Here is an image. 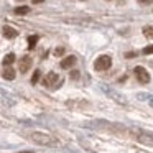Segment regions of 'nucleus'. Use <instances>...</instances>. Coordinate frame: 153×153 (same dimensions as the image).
<instances>
[{"label":"nucleus","instance_id":"18","mask_svg":"<svg viewBox=\"0 0 153 153\" xmlns=\"http://www.w3.org/2000/svg\"><path fill=\"white\" fill-rule=\"evenodd\" d=\"M153 0H138V4H142V5H148V4H152Z\"/></svg>","mask_w":153,"mask_h":153},{"label":"nucleus","instance_id":"10","mask_svg":"<svg viewBox=\"0 0 153 153\" xmlns=\"http://www.w3.org/2000/svg\"><path fill=\"white\" fill-rule=\"evenodd\" d=\"M15 63V54L13 53H8L7 56L4 58V61H2V64H4L5 68H8V66H12V64Z\"/></svg>","mask_w":153,"mask_h":153},{"label":"nucleus","instance_id":"9","mask_svg":"<svg viewBox=\"0 0 153 153\" xmlns=\"http://www.w3.org/2000/svg\"><path fill=\"white\" fill-rule=\"evenodd\" d=\"M2 76H4V79H7V81H13L15 79V69L12 66L5 68L4 73H2Z\"/></svg>","mask_w":153,"mask_h":153},{"label":"nucleus","instance_id":"2","mask_svg":"<svg viewBox=\"0 0 153 153\" xmlns=\"http://www.w3.org/2000/svg\"><path fill=\"white\" fill-rule=\"evenodd\" d=\"M112 66V58L109 54H100L96 61H94V69L96 71H107Z\"/></svg>","mask_w":153,"mask_h":153},{"label":"nucleus","instance_id":"12","mask_svg":"<svg viewBox=\"0 0 153 153\" xmlns=\"http://www.w3.org/2000/svg\"><path fill=\"white\" fill-rule=\"evenodd\" d=\"M38 40H40V38H38L36 35H31V36H28V48H30V50H33V48L36 46Z\"/></svg>","mask_w":153,"mask_h":153},{"label":"nucleus","instance_id":"17","mask_svg":"<svg viewBox=\"0 0 153 153\" xmlns=\"http://www.w3.org/2000/svg\"><path fill=\"white\" fill-rule=\"evenodd\" d=\"M71 79H77V77H79V71H71Z\"/></svg>","mask_w":153,"mask_h":153},{"label":"nucleus","instance_id":"19","mask_svg":"<svg viewBox=\"0 0 153 153\" xmlns=\"http://www.w3.org/2000/svg\"><path fill=\"white\" fill-rule=\"evenodd\" d=\"M137 56V53H133V51H132V53H125V58H135Z\"/></svg>","mask_w":153,"mask_h":153},{"label":"nucleus","instance_id":"7","mask_svg":"<svg viewBox=\"0 0 153 153\" xmlns=\"http://www.w3.org/2000/svg\"><path fill=\"white\" fill-rule=\"evenodd\" d=\"M76 61H77L76 56H66V58H64V59L59 63V66L63 68V69H71V68L76 64Z\"/></svg>","mask_w":153,"mask_h":153},{"label":"nucleus","instance_id":"14","mask_svg":"<svg viewBox=\"0 0 153 153\" xmlns=\"http://www.w3.org/2000/svg\"><path fill=\"white\" fill-rule=\"evenodd\" d=\"M40 77H41V71L36 69V71L33 73V76H31V84H36L38 81H40Z\"/></svg>","mask_w":153,"mask_h":153},{"label":"nucleus","instance_id":"8","mask_svg":"<svg viewBox=\"0 0 153 153\" xmlns=\"http://www.w3.org/2000/svg\"><path fill=\"white\" fill-rule=\"evenodd\" d=\"M2 33H4L5 38H8V40H13V38L18 35V31L15 30V28H12V27H4V28H2Z\"/></svg>","mask_w":153,"mask_h":153},{"label":"nucleus","instance_id":"15","mask_svg":"<svg viewBox=\"0 0 153 153\" xmlns=\"http://www.w3.org/2000/svg\"><path fill=\"white\" fill-rule=\"evenodd\" d=\"M53 54H54V56H56V58H59V56H63V54H64V48H63V46H58V48H56V50H54V51H53Z\"/></svg>","mask_w":153,"mask_h":153},{"label":"nucleus","instance_id":"1","mask_svg":"<svg viewBox=\"0 0 153 153\" xmlns=\"http://www.w3.org/2000/svg\"><path fill=\"white\" fill-rule=\"evenodd\" d=\"M28 137H30V138L33 140L35 143H40V145H48V146H58V145H59L56 138H53V137L46 135V133L33 132V133H30Z\"/></svg>","mask_w":153,"mask_h":153},{"label":"nucleus","instance_id":"16","mask_svg":"<svg viewBox=\"0 0 153 153\" xmlns=\"http://www.w3.org/2000/svg\"><path fill=\"white\" fill-rule=\"evenodd\" d=\"M142 53H143V54H152V53H153V45H148L146 48H143Z\"/></svg>","mask_w":153,"mask_h":153},{"label":"nucleus","instance_id":"5","mask_svg":"<svg viewBox=\"0 0 153 153\" xmlns=\"http://www.w3.org/2000/svg\"><path fill=\"white\" fill-rule=\"evenodd\" d=\"M133 73H135V76H137V79H138L140 84H148L150 82V74L143 66H137L135 69H133Z\"/></svg>","mask_w":153,"mask_h":153},{"label":"nucleus","instance_id":"13","mask_svg":"<svg viewBox=\"0 0 153 153\" xmlns=\"http://www.w3.org/2000/svg\"><path fill=\"white\" fill-rule=\"evenodd\" d=\"M13 12L17 15H27V13H30V8H28V7H17Z\"/></svg>","mask_w":153,"mask_h":153},{"label":"nucleus","instance_id":"6","mask_svg":"<svg viewBox=\"0 0 153 153\" xmlns=\"http://www.w3.org/2000/svg\"><path fill=\"white\" fill-rule=\"evenodd\" d=\"M31 58L30 56H23L20 59V63H18V69H20V73H28V69L31 68Z\"/></svg>","mask_w":153,"mask_h":153},{"label":"nucleus","instance_id":"11","mask_svg":"<svg viewBox=\"0 0 153 153\" xmlns=\"http://www.w3.org/2000/svg\"><path fill=\"white\" fill-rule=\"evenodd\" d=\"M143 35H145L148 40H153V25H146L143 28Z\"/></svg>","mask_w":153,"mask_h":153},{"label":"nucleus","instance_id":"3","mask_svg":"<svg viewBox=\"0 0 153 153\" xmlns=\"http://www.w3.org/2000/svg\"><path fill=\"white\" fill-rule=\"evenodd\" d=\"M132 135L137 142H142V143H146V145H153V135L145 130H138V128H133L132 130Z\"/></svg>","mask_w":153,"mask_h":153},{"label":"nucleus","instance_id":"20","mask_svg":"<svg viewBox=\"0 0 153 153\" xmlns=\"http://www.w3.org/2000/svg\"><path fill=\"white\" fill-rule=\"evenodd\" d=\"M31 2H33V4H43L45 0H31Z\"/></svg>","mask_w":153,"mask_h":153},{"label":"nucleus","instance_id":"4","mask_svg":"<svg viewBox=\"0 0 153 153\" xmlns=\"http://www.w3.org/2000/svg\"><path fill=\"white\" fill-rule=\"evenodd\" d=\"M61 84H63V79L56 73H48L43 79V86H46V87H58Z\"/></svg>","mask_w":153,"mask_h":153}]
</instances>
